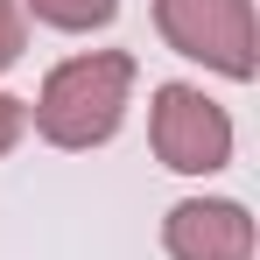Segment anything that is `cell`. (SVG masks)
<instances>
[{"instance_id": "3957f363", "label": "cell", "mask_w": 260, "mask_h": 260, "mask_svg": "<svg viewBox=\"0 0 260 260\" xmlns=\"http://www.w3.org/2000/svg\"><path fill=\"white\" fill-rule=\"evenodd\" d=\"M148 141H155L162 169H176V176H211V169L232 162V120H225V106L204 99L197 85H162L155 91Z\"/></svg>"}, {"instance_id": "8992f818", "label": "cell", "mask_w": 260, "mask_h": 260, "mask_svg": "<svg viewBox=\"0 0 260 260\" xmlns=\"http://www.w3.org/2000/svg\"><path fill=\"white\" fill-rule=\"evenodd\" d=\"M21 43H28V14H21V0H0V71L21 63Z\"/></svg>"}, {"instance_id": "7a4b0ae2", "label": "cell", "mask_w": 260, "mask_h": 260, "mask_svg": "<svg viewBox=\"0 0 260 260\" xmlns=\"http://www.w3.org/2000/svg\"><path fill=\"white\" fill-rule=\"evenodd\" d=\"M155 28L176 56L211 63L225 78H253V0H155Z\"/></svg>"}, {"instance_id": "52a82bcc", "label": "cell", "mask_w": 260, "mask_h": 260, "mask_svg": "<svg viewBox=\"0 0 260 260\" xmlns=\"http://www.w3.org/2000/svg\"><path fill=\"white\" fill-rule=\"evenodd\" d=\"M21 127H28V106H21V99H7V91H0V155H7V148H14V141H21Z\"/></svg>"}, {"instance_id": "6da1fadb", "label": "cell", "mask_w": 260, "mask_h": 260, "mask_svg": "<svg viewBox=\"0 0 260 260\" xmlns=\"http://www.w3.org/2000/svg\"><path fill=\"white\" fill-rule=\"evenodd\" d=\"M127 91H134V56L127 49L71 56V63H56L43 78L36 127H43L49 148H99V141H113L120 120H127Z\"/></svg>"}, {"instance_id": "277c9868", "label": "cell", "mask_w": 260, "mask_h": 260, "mask_svg": "<svg viewBox=\"0 0 260 260\" xmlns=\"http://www.w3.org/2000/svg\"><path fill=\"white\" fill-rule=\"evenodd\" d=\"M169 260H253V218L232 197H183L162 218Z\"/></svg>"}, {"instance_id": "5b68a950", "label": "cell", "mask_w": 260, "mask_h": 260, "mask_svg": "<svg viewBox=\"0 0 260 260\" xmlns=\"http://www.w3.org/2000/svg\"><path fill=\"white\" fill-rule=\"evenodd\" d=\"M28 7H36V21H49V28H71V36L106 28V21L120 14V0H28Z\"/></svg>"}]
</instances>
